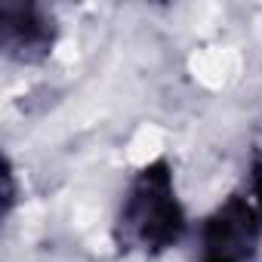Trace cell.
<instances>
[{
	"mask_svg": "<svg viewBox=\"0 0 262 262\" xmlns=\"http://www.w3.org/2000/svg\"><path fill=\"white\" fill-rule=\"evenodd\" d=\"M185 231V213L176 198L173 173L167 161H155L136 173L117 213L120 250L161 253L173 247Z\"/></svg>",
	"mask_w": 262,
	"mask_h": 262,
	"instance_id": "cell-1",
	"label": "cell"
},
{
	"mask_svg": "<svg viewBox=\"0 0 262 262\" xmlns=\"http://www.w3.org/2000/svg\"><path fill=\"white\" fill-rule=\"evenodd\" d=\"M262 237V210L241 194H231L204 222L201 262H250Z\"/></svg>",
	"mask_w": 262,
	"mask_h": 262,
	"instance_id": "cell-2",
	"label": "cell"
},
{
	"mask_svg": "<svg viewBox=\"0 0 262 262\" xmlns=\"http://www.w3.org/2000/svg\"><path fill=\"white\" fill-rule=\"evenodd\" d=\"M0 25H4V47L10 56L22 62L40 59L56 37L53 19L40 7H4L0 13Z\"/></svg>",
	"mask_w": 262,
	"mask_h": 262,
	"instance_id": "cell-3",
	"label": "cell"
},
{
	"mask_svg": "<svg viewBox=\"0 0 262 262\" xmlns=\"http://www.w3.org/2000/svg\"><path fill=\"white\" fill-rule=\"evenodd\" d=\"M253 194H256V207L262 210V164H256L253 170Z\"/></svg>",
	"mask_w": 262,
	"mask_h": 262,
	"instance_id": "cell-4",
	"label": "cell"
}]
</instances>
